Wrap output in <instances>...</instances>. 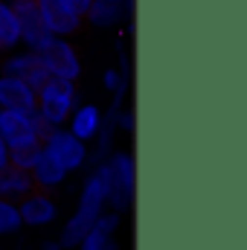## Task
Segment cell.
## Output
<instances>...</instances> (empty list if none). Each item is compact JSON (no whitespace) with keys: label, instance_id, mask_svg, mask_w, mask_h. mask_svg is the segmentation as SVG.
Listing matches in <instances>:
<instances>
[{"label":"cell","instance_id":"ffe728a7","mask_svg":"<svg viewBox=\"0 0 247 250\" xmlns=\"http://www.w3.org/2000/svg\"><path fill=\"white\" fill-rule=\"evenodd\" d=\"M102 84H105L108 93H120V90H128V76L123 70H117V67H108L102 73Z\"/></svg>","mask_w":247,"mask_h":250},{"label":"cell","instance_id":"8fae6325","mask_svg":"<svg viewBox=\"0 0 247 250\" xmlns=\"http://www.w3.org/2000/svg\"><path fill=\"white\" fill-rule=\"evenodd\" d=\"M117 230H120V212H102L99 221L84 233L79 250H117Z\"/></svg>","mask_w":247,"mask_h":250},{"label":"cell","instance_id":"277c9868","mask_svg":"<svg viewBox=\"0 0 247 250\" xmlns=\"http://www.w3.org/2000/svg\"><path fill=\"white\" fill-rule=\"evenodd\" d=\"M41 67L47 70L50 79H64V82H76L82 76V59L76 53V47L67 38H53L44 50L35 53Z\"/></svg>","mask_w":247,"mask_h":250},{"label":"cell","instance_id":"6da1fadb","mask_svg":"<svg viewBox=\"0 0 247 250\" xmlns=\"http://www.w3.org/2000/svg\"><path fill=\"white\" fill-rule=\"evenodd\" d=\"M108 207V166L99 163L96 172H90V178L84 181L79 204L73 209V215L67 218L62 230V242L59 248H79V242L84 239V233L99 221V215Z\"/></svg>","mask_w":247,"mask_h":250},{"label":"cell","instance_id":"52a82bcc","mask_svg":"<svg viewBox=\"0 0 247 250\" xmlns=\"http://www.w3.org/2000/svg\"><path fill=\"white\" fill-rule=\"evenodd\" d=\"M18 215L23 227H47L59 218V204L53 201L50 192L32 189L21 204H18Z\"/></svg>","mask_w":247,"mask_h":250},{"label":"cell","instance_id":"603a6c76","mask_svg":"<svg viewBox=\"0 0 247 250\" xmlns=\"http://www.w3.org/2000/svg\"><path fill=\"white\" fill-rule=\"evenodd\" d=\"M6 166H9V146L0 140V172H3Z\"/></svg>","mask_w":247,"mask_h":250},{"label":"cell","instance_id":"7c38bea8","mask_svg":"<svg viewBox=\"0 0 247 250\" xmlns=\"http://www.w3.org/2000/svg\"><path fill=\"white\" fill-rule=\"evenodd\" d=\"M102 123H105L102 111H99L96 105L84 102V105H76V108H73V114H70V120H67V131H70L76 140H82V143L87 146L90 140L99 137Z\"/></svg>","mask_w":247,"mask_h":250},{"label":"cell","instance_id":"8992f818","mask_svg":"<svg viewBox=\"0 0 247 250\" xmlns=\"http://www.w3.org/2000/svg\"><path fill=\"white\" fill-rule=\"evenodd\" d=\"M41 146L62 163V169L67 175L76 172V169H82V166L90 160V148H87L82 140H76L67 128H53V134H50Z\"/></svg>","mask_w":247,"mask_h":250},{"label":"cell","instance_id":"9a60e30c","mask_svg":"<svg viewBox=\"0 0 247 250\" xmlns=\"http://www.w3.org/2000/svg\"><path fill=\"white\" fill-rule=\"evenodd\" d=\"M32 189H35V184H32L29 172L15 169V166H6V169L0 172V198H3V201H9V204H21Z\"/></svg>","mask_w":247,"mask_h":250},{"label":"cell","instance_id":"2e32d148","mask_svg":"<svg viewBox=\"0 0 247 250\" xmlns=\"http://www.w3.org/2000/svg\"><path fill=\"white\" fill-rule=\"evenodd\" d=\"M84 18L93 26L111 29V26H120L125 18H128V9H125V0H93Z\"/></svg>","mask_w":247,"mask_h":250},{"label":"cell","instance_id":"ac0fdd59","mask_svg":"<svg viewBox=\"0 0 247 250\" xmlns=\"http://www.w3.org/2000/svg\"><path fill=\"white\" fill-rule=\"evenodd\" d=\"M38 154H41V140L18 143V146H12V148H9V166L29 172V169H32V163L38 160Z\"/></svg>","mask_w":247,"mask_h":250},{"label":"cell","instance_id":"5bb4252c","mask_svg":"<svg viewBox=\"0 0 247 250\" xmlns=\"http://www.w3.org/2000/svg\"><path fill=\"white\" fill-rule=\"evenodd\" d=\"M0 140L12 148L26 140H38L32 128V114H18V111H0Z\"/></svg>","mask_w":247,"mask_h":250},{"label":"cell","instance_id":"d6986e66","mask_svg":"<svg viewBox=\"0 0 247 250\" xmlns=\"http://www.w3.org/2000/svg\"><path fill=\"white\" fill-rule=\"evenodd\" d=\"M23 224H21V215H18V204H9L0 198V236H12L18 233Z\"/></svg>","mask_w":247,"mask_h":250},{"label":"cell","instance_id":"5b68a950","mask_svg":"<svg viewBox=\"0 0 247 250\" xmlns=\"http://www.w3.org/2000/svg\"><path fill=\"white\" fill-rule=\"evenodd\" d=\"M6 3H9V6H12V12H15L18 29H21V44H26V47H29V53L44 50V47L53 41V35L47 32L44 18H41V12H38L35 0H6Z\"/></svg>","mask_w":247,"mask_h":250},{"label":"cell","instance_id":"7402d4cb","mask_svg":"<svg viewBox=\"0 0 247 250\" xmlns=\"http://www.w3.org/2000/svg\"><path fill=\"white\" fill-rule=\"evenodd\" d=\"M64 3H67V6L82 18V21H84V15H87V9H90V3H93V0H64Z\"/></svg>","mask_w":247,"mask_h":250},{"label":"cell","instance_id":"44dd1931","mask_svg":"<svg viewBox=\"0 0 247 250\" xmlns=\"http://www.w3.org/2000/svg\"><path fill=\"white\" fill-rule=\"evenodd\" d=\"M117 128L125 131V134H134V128H137V117H134V111H117Z\"/></svg>","mask_w":247,"mask_h":250},{"label":"cell","instance_id":"cb8c5ba5","mask_svg":"<svg viewBox=\"0 0 247 250\" xmlns=\"http://www.w3.org/2000/svg\"><path fill=\"white\" fill-rule=\"evenodd\" d=\"M44 250H62V248L59 245H50V248H44Z\"/></svg>","mask_w":247,"mask_h":250},{"label":"cell","instance_id":"7a4b0ae2","mask_svg":"<svg viewBox=\"0 0 247 250\" xmlns=\"http://www.w3.org/2000/svg\"><path fill=\"white\" fill-rule=\"evenodd\" d=\"M79 105V90L76 82H64V79H47V84L35 93V114L50 123L53 128H62L73 108Z\"/></svg>","mask_w":247,"mask_h":250},{"label":"cell","instance_id":"30bf717a","mask_svg":"<svg viewBox=\"0 0 247 250\" xmlns=\"http://www.w3.org/2000/svg\"><path fill=\"white\" fill-rule=\"evenodd\" d=\"M0 111H18V114H35V90L12 76L0 73Z\"/></svg>","mask_w":247,"mask_h":250},{"label":"cell","instance_id":"3957f363","mask_svg":"<svg viewBox=\"0 0 247 250\" xmlns=\"http://www.w3.org/2000/svg\"><path fill=\"white\" fill-rule=\"evenodd\" d=\"M108 166V204L114 212H123L134 204V189H137V163L128 151H114Z\"/></svg>","mask_w":247,"mask_h":250},{"label":"cell","instance_id":"e0dca14e","mask_svg":"<svg viewBox=\"0 0 247 250\" xmlns=\"http://www.w3.org/2000/svg\"><path fill=\"white\" fill-rule=\"evenodd\" d=\"M21 44V29L15 21V12L6 0H0V47L3 50H15Z\"/></svg>","mask_w":247,"mask_h":250},{"label":"cell","instance_id":"ba28073f","mask_svg":"<svg viewBox=\"0 0 247 250\" xmlns=\"http://www.w3.org/2000/svg\"><path fill=\"white\" fill-rule=\"evenodd\" d=\"M41 18H44V26L53 38H67L73 32H79L82 26V18L64 3V0H35Z\"/></svg>","mask_w":247,"mask_h":250},{"label":"cell","instance_id":"9c48e42d","mask_svg":"<svg viewBox=\"0 0 247 250\" xmlns=\"http://www.w3.org/2000/svg\"><path fill=\"white\" fill-rule=\"evenodd\" d=\"M3 76H12V79H21V82H26L35 93L47 84V70L41 67L38 62V56L35 53H18V56H9L6 62H3Z\"/></svg>","mask_w":247,"mask_h":250},{"label":"cell","instance_id":"4fadbf2b","mask_svg":"<svg viewBox=\"0 0 247 250\" xmlns=\"http://www.w3.org/2000/svg\"><path fill=\"white\" fill-rule=\"evenodd\" d=\"M29 178H32V184L41 189V192H47V189H56L62 187L64 181H67V172L62 169V163L41 146V154H38V160L32 163V169H29Z\"/></svg>","mask_w":247,"mask_h":250},{"label":"cell","instance_id":"d4e9b609","mask_svg":"<svg viewBox=\"0 0 247 250\" xmlns=\"http://www.w3.org/2000/svg\"><path fill=\"white\" fill-rule=\"evenodd\" d=\"M0 56H3V47H0Z\"/></svg>","mask_w":247,"mask_h":250}]
</instances>
